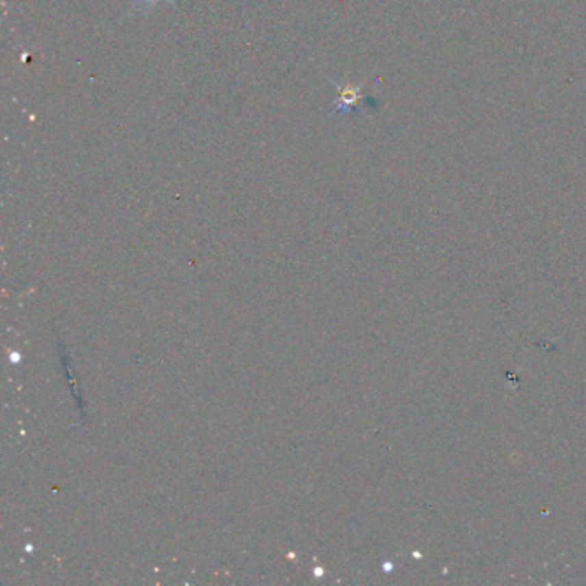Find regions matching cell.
I'll return each mask as SVG.
<instances>
[{
    "mask_svg": "<svg viewBox=\"0 0 586 586\" xmlns=\"http://www.w3.org/2000/svg\"><path fill=\"white\" fill-rule=\"evenodd\" d=\"M335 90H337V99H335V107H333L332 116H335V114H348L363 99L361 86L335 85Z\"/></svg>",
    "mask_w": 586,
    "mask_h": 586,
    "instance_id": "6da1fadb",
    "label": "cell"
},
{
    "mask_svg": "<svg viewBox=\"0 0 586 586\" xmlns=\"http://www.w3.org/2000/svg\"><path fill=\"white\" fill-rule=\"evenodd\" d=\"M158 2H167V4H173V0H136V2L133 4V8H131L129 14H134V12L148 11V9L155 8Z\"/></svg>",
    "mask_w": 586,
    "mask_h": 586,
    "instance_id": "7a4b0ae2",
    "label": "cell"
}]
</instances>
